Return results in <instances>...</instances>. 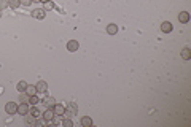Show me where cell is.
I'll return each instance as SVG.
<instances>
[{
    "label": "cell",
    "mask_w": 191,
    "mask_h": 127,
    "mask_svg": "<svg viewBox=\"0 0 191 127\" xmlns=\"http://www.w3.org/2000/svg\"><path fill=\"white\" fill-rule=\"evenodd\" d=\"M77 111H78V107H77L73 102H70L68 103V107L65 108V116H72V114H77Z\"/></svg>",
    "instance_id": "obj_1"
},
{
    "label": "cell",
    "mask_w": 191,
    "mask_h": 127,
    "mask_svg": "<svg viewBox=\"0 0 191 127\" xmlns=\"http://www.w3.org/2000/svg\"><path fill=\"white\" fill-rule=\"evenodd\" d=\"M5 111H7L8 114H14L18 113V105L14 102H8L7 105H5Z\"/></svg>",
    "instance_id": "obj_2"
},
{
    "label": "cell",
    "mask_w": 191,
    "mask_h": 127,
    "mask_svg": "<svg viewBox=\"0 0 191 127\" xmlns=\"http://www.w3.org/2000/svg\"><path fill=\"white\" fill-rule=\"evenodd\" d=\"M53 111H54L56 116H64L65 113V107L61 105V103H54V107H53Z\"/></svg>",
    "instance_id": "obj_3"
},
{
    "label": "cell",
    "mask_w": 191,
    "mask_h": 127,
    "mask_svg": "<svg viewBox=\"0 0 191 127\" xmlns=\"http://www.w3.org/2000/svg\"><path fill=\"white\" fill-rule=\"evenodd\" d=\"M29 110H30V108H29V103H19V105H18V113L22 114V116H27Z\"/></svg>",
    "instance_id": "obj_4"
},
{
    "label": "cell",
    "mask_w": 191,
    "mask_h": 127,
    "mask_svg": "<svg viewBox=\"0 0 191 127\" xmlns=\"http://www.w3.org/2000/svg\"><path fill=\"white\" fill-rule=\"evenodd\" d=\"M45 16H46V11L43 8H37V10L32 11V17H35V19H43Z\"/></svg>",
    "instance_id": "obj_5"
},
{
    "label": "cell",
    "mask_w": 191,
    "mask_h": 127,
    "mask_svg": "<svg viewBox=\"0 0 191 127\" xmlns=\"http://www.w3.org/2000/svg\"><path fill=\"white\" fill-rule=\"evenodd\" d=\"M41 116H43V119H45V121L51 122V119L54 118V111H53V108H46V110H45V113L41 114Z\"/></svg>",
    "instance_id": "obj_6"
},
{
    "label": "cell",
    "mask_w": 191,
    "mask_h": 127,
    "mask_svg": "<svg viewBox=\"0 0 191 127\" xmlns=\"http://www.w3.org/2000/svg\"><path fill=\"white\" fill-rule=\"evenodd\" d=\"M35 87H37V92H40V94H45V92L48 91L46 81H38L37 84H35Z\"/></svg>",
    "instance_id": "obj_7"
},
{
    "label": "cell",
    "mask_w": 191,
    "mask_h": 127,
    "mask_svg": "<svg viewBox=\"0 0 191 127\" xmlns=\"http://www.w3.org/2000/svg\"><path fill=\"white\" fill-rule=\"evenodd\" d=\"M78 48H80V45H78V41H77V40H70V41L67 43V49H68L70 52H75Z\"/></svg>",
    "instance_id": "obj_8"
},
{
    "label": "cell",
    "mask_w": 191,
    "mask_h": 127,
    "mask_svg": "<svg viewBox=\"0 0 191 127\" xmlns=\"http://www.w3.org/2000/svg\"><path fill=\"white\" fill-rule=\"evenodd\" d=\"M178 21L183 22V24H186L188 21H190V13H188V11H182V13H178Z\"/></svg>",
    "instance_id": "obj_9"
},
{
    "label": "cell",
    "mask_w": 191,
    "mask_h": 127,
    "mask_svg": "<svg viewBox=\"0 0 191 127\" xmlns=\"http://www.w3.org/2000/svg\"><path fill=\"white\" fill-rule=\"evenodd\" d=\"M161 30L163 32H166V34H169V32H172V24L171 22H163V24H161Z\"/></svg>",
    "instance_id": "obj_10"
},
{
    "label": "cell",
    "mask_w": 191,
    "mask_h": 127,
    "mask_svg": "<svg viewBox=\"0 0 191 127\" xmlns=\"http://www.w3.org/2000/svg\"><path fill=\"white\" fill-rule=\"evenodd\" d=\"M43 103H45V105H46L48 108H53V107H54V103H56V100L53 99V97H45Z\"/></svg>",
    "instance_id": "obj_11"
},
{
    "label": "cell",
    "mask_w": 191,
    "mask_h": 127,
    "mask_svg": "<svg viewBox=\"0 0 191 127\" xmlns=\"http://www.w3.org/2000/svg\"><path fill=\"white\" fill-rule=\"evenodd\" d=\"M29 99H30V95H29L27 92H21V95H19V103H29Z\"/></svg>",
    "instance_id": "obj_12"
},
{
    "label": "cell",
    "mask_w": 191,
    "mask_h": 127,
    "mask_svg": "<svg viewBox=\"0 0 191 127\" xmlns=\"http://www.w3.org/2000/svg\"><path fill=\"white\" fill-rule=\"evenodd\" d=\"M26 92H27L29 95H35V94H38V92H37V87L32 86V84H27V87H26Z\"/></svg>",
    "instance_id": "obj_13"
},
{
    "label": "cell",
    "mask_w": 191,
    "mask_h": 127,
    "mask_svg": "<svg viewBox=\"0 0 191 127\" xmlns=\"http://www.w3.org/2000/svg\"><path fill=\"white\" fill-rule=\"evenodd\" d=\"M107 32H108L110 35H115L116 32H118V26H115V24H108V26H107Z\"/></svg>",
    "instance_id": "obj_14"
},
{
    "label": "cell",
    "mask_w": 191,
    "mask_h": 127,
    "mask_svg": "<svg viewBox=\"0 0 191 127\" xmlns=\"http://www.w3.org/2000/svg\"><path fill=\"white\" fill-rule=\"evenodd\" d=\"M29 114H32V116H35V118H37V119H38V118L41 116L40 110H38V108L35 107V105H34V108H30V110H29Z\"/></svg>",
    "instance_id": "obj_15"
},
{
    "label": "cell",
    "mask_w": 191,
    "mask_h": 127,
    "mask_svg": "<svg viewBox=\"0 0 191 127\" xmlns=\"http://www.w3.org/2000/svg\"><path fill=\"white\" fill-rule=\"evenodd\" d=\"M182 57H183L185 60L191 59V51H190V48H183V49H182Z\"/></svg>",
    "instance_id": "obj_16"
},
{
    "label": "cell",
    "mask_w": 191,
    "mask_h": 127,
    "mask_svg": "<svg viewBox=\"0 0 191 127\" xmlns=\"http://www.w3.org/2000/svg\"><path fill=\"white\" fill-rule=\"evenodd\" d=\"M81 126H85V127H89V126H92V119L89 116H85V118H81Z\"/></svg>",
    "instance_id": "obj_17"
},
{
    "label": "cell",
    "mask_w": 191,
    "mask_h": 127,
    "mask_svg": "<svg viewBox=\"0 0 191 127\" xmlns=\"http://www.w3.org/2000/svg\"><path fill=\"white\" fill-rule=\"evenodd\" d=\"M26 87H27V83H26V81H19V83H18V86H16V89L19 91V92H26Z\"/></svg>",
    "instance_id": "obj_18"
},
{
    "label": "cell",
    "mask_w": 191,
    "mask_h": 127,
    "mask_svg": "<svg viewBox=\"0 0 191 127\" xmlns=\"http://www.w3.org/2000/svg\"><path fill=\"white\" fill-rule=\"evenodd\" d=\"M19 0H8V7H10V8H18V7H19Z\"/></svg>",
    "instance_id": "obj_19"
},
{
    "label": "cell",
    "mask_w": 191,
    "mask_h": 127,
    "mask_svg": "<svg viewBox=\"0 0 191 127\" xmlns=\"http://www.w3.org/2000/svg\"><path fill=\"white\" fill-rule=\"evenodd\" d=\"M38 102H40V100H38L37 94H35V95H30V99H29V103H30V105H38Z\"/></svg>",
    "instance_id": "obj_20"
},
{
    "label": "cell",
    "mask_w": 191,
    "mask_h": 127,
    "mask_svg": "<svg viewBox=\"0 0 191 127\" xmlns=\"http://www.w3.org/2000/svg\"><path fill=\"white\" fill-rule=\"evenodd\" d=\"M27 124H32V126H35V124H37V118L32 116V114H29V116H27Z\"/></svg>",
    "instance_id": "obj_21"
},
{
    "label": "cell",
    "mask_w": 191,
    "mask_h": 127,
    "mask_svg": "<svg viewBox=\"0 0 191 127\" xmlns=\"http://www.w3.org/2000/svg\"><path fill=\"white\" fill-rule=\"evenodd\" d=\"M53 8H54V5H53L51 0H49V2H45V8H43L45 11H46V10H53Z\"/></svg>",
    "instance_id": "obj_22"
},
{
    "label": "cell",
    "mask_w": 191,
    "mask_h": 127,
    "mask_svg": "<svg viewBox=\"0 0 191 127\" xmlns=\"http://www.w3.org/2000/svg\"><path fill=\"white\" fill-rule=\"evenodd\" d=\"M8 7V0H0V11Z\"/></svg>",
    "instance_id": "obj_23"
},
{
    "label": "cell",
    "mask_w": 191,
    "mask_h": 127,
    "mask_svg": "<svg viewBox=\"0 0 191 127\" xmlns=\"http://www.w3.org/2000/svg\"><path fill=\"white\" fill-rule=\"evenodd\" d=\"M19 3L22 5V7H29V5L32 3V0H19Z\"/></svg>",
    "instance_id": "obj_24"
},
{
    "label": "cell",
    "mask_w": 191,
    "mask_h": 127,
    "mask_svg": "<svg viewBox=\"0 0 191 127\" xmlns=\"http://www.w3.org/2000/svg\"><path fill=\"white\" fill-rule=\"evenodd\" d=\"M62 124H64L65 127H72V126H73V122H72L70 119H64V121H62Z\"/></svg>",
    "instance_id": "obj_25"
},
{
    "label": "cell",
    "mask_w": 191,
    "mask_h": 127,
    "mask_svg": "<svg viewBox=\"0 0 191 127\" xmlns=\"http://www.w3.org/2000/svg\"><path fill=\"white\" fill-rule=\"evenodd\" d=\"M40 2H43V3H45V2H49V0H40Z\"/></svg>",
    "instance_id": "obj_26"
},
{
    "label": "cell",
    "mask_w": 191,
    "mask_h": 127,
    "mask_svg": "<svg viewBox=\"0 0 191 127\" xmlns=\"http://www.w3.org/2000/svg\"><path fill=\"white\" fill-rule=\"evenodd\" d=\"M32 2H40V0H32Z\"/></svg>",
    "instance_id": "obj_27"
},
{
    "label": "cell",
    "mask_w": 191,
    "mask_h": 127,
    "mask_svg": "<svg viewBox=\"0 0 191 127\" xmlns=\"http://www.w3.org/2000/svg\"><path fill=\"white\" fill-rule=\"evenodd\" d=\"M0 16H2V11H0Z\"/></svg>",
    "instance_id": "obj_28"
}]
</instances>
